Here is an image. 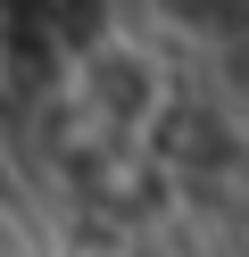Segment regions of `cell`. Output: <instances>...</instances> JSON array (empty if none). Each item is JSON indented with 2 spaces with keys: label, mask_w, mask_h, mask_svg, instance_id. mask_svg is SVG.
Listing matches in <instances>:
<instances>
[{
  "label": "cell",
  "mask_w": 249,
  "mask_h": 257,
  "mask_svg": "<svg viewBox=\"0 0 249 257\" xmlns=\"http://www.w3.org/2000/svg\"><path fill=\"white\" fill-rule=\"evenodd\" d=\"M75 108L92 116L100 141H141L149 124L166 116V67L149 42L133 34H108L75 58Z\"/></svg>",
  "instance_id": "6da1fadb"
},
{
  "label": "cell",
  "mask_w": 249,
  "mask_h": 257,
  "mask_svg": "<svg viewBox=\"0 0 249 257\" xmlns=\"http://www.w3.org/2000/svg\"><path fill=\"white\" fill-rule=\"evenodd\" d=\"M75 257H133V249H75Z\"/></svg>",
  "instance_id": "7a4b0ae2"
}]
</instances>
